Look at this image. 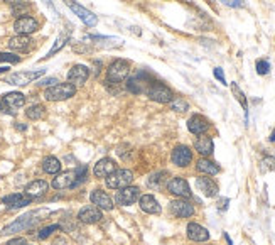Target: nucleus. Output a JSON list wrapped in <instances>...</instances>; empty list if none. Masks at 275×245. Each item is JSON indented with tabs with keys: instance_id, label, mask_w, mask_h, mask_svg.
Wrapping results in <instances>:
<instances>
[{
	"instance_id": "obj_54",
	"label": "nucleus",
	"mask_w": 275,
	"mask_h": 245,
	"mask_svg": "<svg viewBox=\"0 0 275 245\" xmlns=\"http://www.w3.org/2000/svg\"><path fill=\"white\" fill-rule=\"evenodd\" d=\"M27 245H29V243H27Z\"/></svg>"
},
{
	"instance_id": "obj_20",
	"label": "nucleus",
	"mask_w": 275,
	"mask_h": 245,
	"mask_svg": "<svg viewBox=\"0 0 275 245\" xmlns=\"http://www.w3.org/2000/svg\"><path fill=\"white\" fill-rule=\"evenodd\" d=\"M90 199H91V203L95 205L96 208L105 210V211L113 210V207H115L113 199L110 198L105 191H102V189H93L91 194H90Z\"/></svg>"
},
{
	"instance_id": "obj_1",
	"label": "nucleus",
	"mask_w": 275,
	"mask_h": 245,
	"mask_svg": "<svg viewBox=\"0 0 275 245\" xmlns=\"http://www.w3.org/2000/svg\"><path fill=\"white\" fill-rule=\"evenodd\" d=\"M130 76V63L125 59H115L110 63L107 68V76H105V86L112 93L120 92V85L125 83V80Z\"/></svg>"
},
{
	"instance_id": "obj_51",
	"label": "nucleus",
	"mask_w": 275,
	"mask_h": 245,
	"mask_svg": "<svg viewBox=\"0 0 275 245\" xmlns=\"http://www.w3.org/2000/svg\"><path fill=\"white\" fill-rule=\"evenodd\" d=\"M5 71H9L7 66H4V68H0V73H5Z\"/></svg>"
},
{
	"instance_id": "obj_2",
	"label": "nucleus",
	"mask_w": 275,
	"mask_h": 245,
	"mask_svg": "<svg viewBox=\"0 0 275 245\" xmlns=\"http://www.w3.org/2000/svg\"><path fill=\"white\" fill-rule=\"evenodd\" d=\"M44 215H47L46 210H34L29 211V213L19 216L17 220L9 224L7 227L2 228L0 235H14V233H20V232H27L31 228H34L36 225H39L44 220Z\"/></svg>"
},
{
	"instance_id": "obj_31",
	"label": "nucleus",
	"mask_w": 275,
	"mask_h": 245,
	"mask_svg": "<svg viewBox=\"0 0 275 245\" xmlns=\"http://www.w3.org/2000/svg\"><path fill=\"white\" fill-rule=\"evenodd\" d=\"M68 41H69V32H64V34H61V36H59V37L56 39V42L53 44V48L49 49V53L46 54V56L42 58V61H44V59H49V58H53L54 54L61 51V49L66 46V42H68Z\"/></svg>"
},
{
	"instance_id": "obj_33",
	"label": "nucleus",
	"mask_w": 275,
	"mask_h": 245,
	"mask_svg": "<svg viewBox=\"0 0 275 245\" xmlns=\"http://www.w3.org/2000/svg\"><path fill=\"white\" fill-rule=\"evenodd\" d=\"M31 10V4L27 2V0H24V2H19V4H14L10 5V12H12L14 17H24V15L29 14Z\"/></svg>"
},
{
	"instance_id": "obj_6",
	"label": "nucleus",
	"mask_w": 275,
	"mask_h": 245,
	"mask_svg": "<svg viewBox=\"0 0 275 245\" xmlns=\"http://www.w3.org/2000/svg\"><path fill=\"white\" fill-rule=\"evenodd\" d=\"M0 100H2V110H0V112H4L7 115H12V117L17 115V110L26 105V97L20 92L5 93Z\"/></svg>"
},
{
	"instance_id": "obj_5",
	"label": "nucleus",
	"mask_w": 275,
	"mask_h": 245,
	"mask_svg": "<svg viewBox=\"0 0 275 245\" xmlns=\"http://www.w3.org/2000/svg\"><path fill=\"white\" fill-rule=\"evenodd\" d=\"M132 181H134V171L130 169H117L108 177H105V185L110 189H117V191L130 186Z\"/></svg>"
},
{
	"instance_id": "obj_7",
	"label": "nucleus",
	"mask_w": 275,
	"mask_h": 245,
	"mask_svg": "<svg viewBox=\"0 0 275 245\" xmlns=\"http://www.w3.org/2000/svg\"><path fill=\"white\" fill-rule=\"evenodd\" d=\"M46 70H37V71H19V73H12L5 78V83L9 85H14V86H26L29 83L36 81L37 78H41Z\"/></svg>"
},
{
	"instance_id": "obj_25",
	"label": "nucleus",
	"mask_w": 275,
	"mask_h": 245,
	"mask_svg": "<svg viewBox=\"0 0 275 245\" xmlns=\"http://www.w3.org/2000/svg\"><path fill=\"white\" fill-rule=\"evenodd\" d=\"M47 188H49V183H47V181H44V180H34V181H31L29 185L26 186L24 193L27 194V196H31L32 199H34V198L42 196V194H46Z\"/></svg>"
},
{
	"instance_id": "obj_9",
	"label": "nucleus",
	"mask_w": 275,
	"mask_h": 245,
	"mask_svg": "<svg viewBox=\"0 0 275 245\" xmlns=\"http://www.w3.org/2000/svg\"><path fill=\"white\" fill-rule=\"evenodd\" d=\"M166 188H167V191L170 194H174V196H178V198H191L192 196L189 183L186 181L184 177H181V176L170 177V180L167 181Z\"/></svg>"
},
{
	"instance_id": "obj_48",
	"label": "nucleus",
	"mask_w": 275,
	"mask_h": 245,
	"mask_svg": "<svg viewBox=\"0 0 275 245\" xmlns=\"http://www.w3.org/2000/svg\"><path fill=\"white\" fill-rule=\"evenodd\" d=\"M2 2L9 4V5H14V4H19V2H24V0H2Z\"/></svg>"
},
{
	"instance_id": "obj_28",
	"label": "nucleus",
	"mask_w": 275,
	"mask_h": 245,
	"mask_svg": "<svg viewBox=\"0 0 275 245\" xmlns=\"http://www.w3.org/2000/svg\"><path fill=\"white\" fill-rule=\"evenodd\" d=\"M41 166H42V171L46 172V174L56 176L61 172V161H59L58 158H54V155H47V158H44Z\"/></svg>"
},
{
	"instance_id": "obj_40",
	"label": "nucleus",
	"mask_w": 275,
	"mask_h": 245,
	"mask_svg": "<svg viewBox=\"0 0 275 245\" xmlns=\"http://www.w3.org/2000/svg\"><path fill=\"white\" fill-rule=\"evenodd\" d=\"M262 164H263V169H267V171H275V158H265L262 161Z\"/></svg>"
},
{
	"instance_id": "obj_30",
	"label": "nucleus",
	"mask_w": 275,
	"mask_h": 245,
	"mask_svg": "<svg viewBox=\"0 0 275 245\" xmlns=\"http://www.w3.org/2000/svg\"><path fill=\"white\" fill-rule=\"evenodd\" d=\"M44 115H46V107L41 103L31 105V107H27V110H26V117L32 122H37V120L44 119Z\"/></svg>"
},
{
	"instance_id": "obj_14",
	"label": "nucleus",
	"mask_w": 275,
	"mask_h": 245,
	"mask_svg": "<svg viewBox=\"0 0 275 245\" xmlns=\"http://www.w3.org/2000/svg\"><path fill=\"white\" fill-rule=\"evenodd\" d=\"M103 218V213L100 208H96L95 205H86L78 211V221L85 225H93L98 224Z\"/></svg>"
},
{
	"instance_id": "obj_19",
	"label": "nucleus",
	"mask_w": 275,
	"mask_h": 245,
	"mask_svg": "<svg viewBox=\"0 0 275 245\" xmlns=\"http://www.w3.org/2000/svg\"><path fill=\"white\" fill-rule=\"evenodd\" d=\"M115 171H117V164H115V161L110 159V158H103L95 164V168H93V174H95V177H98V180H105V177H108Z\"/></svg>"
},
{
	"instance_id": "obj_43",
	"label": "nucleus",
	"mask_w": 275,
	"mask_h": 245,
	"mask_svg": "<svg viewBox=\"0 0 275 245\" xmlns=\"http://www.w3.org/2000/svg\"><path fill=\"white\" fill-rule=\"evenodd\" d=\"M213 75H214V78L221 83V85H228L227 83V78H224V73H223V70L221 68H214V71H213Z\"/></svg>"
},
{
	"instance_id": "obj_53",
	"label": "nucleus",
	"mask_w": 275,
	"mask_h": 245,
	"mask_svg": "<svg viewBox=\"0 0 275 245\" xmlns=\"http://www.w3.org/2000/svg\"><path fill=\"white\" fill-rule=\"evenodd\" d=\"M0 2H2V0H0Z\"/></svg>"
},
{
	"instance_id": "obj_35",
	"label": "nucleus",
	"mask_w": 275,
	"mask_h": 245,
	"mask_svg": "<svg viewBox=\"0 0 275 245\" xmlns=\"http://www.w3.org/2000/svg\"><path fill=\"white\" fill-rule=\"evenodd\" d=\"M169 105H170V108H172L174 112H179V114L188 112V110H189V103L186 102L183 97H174L172 102H170Z\"/></svg>"
},
{
	"instance_id": "obj_10",
	"label": "nucleus",
	"mask_w": 275,
	"mask_h": 245,
	"mask_svg": "<svg viewBox=\"0 0 275 245\" xmlns=\"http://www.w3.org/2000/svg\"><path fill=\"white\" fill-rule=\"evenodd\" d=\"M64 4L71 9V12L76 14L81 20H83V24H85V26H88V27H95V26L98 24V17H96V15L93 14L91 10L85 9L83 5L76 4L74 0H64Z\"/></svg>"
},
{
	"instance_id": "obj_4",
	"label": "nucleus",
	"mask_w": 275,
	"mask_h": 245,
	"mask_svg": "<svg viewBox=\"0 0 275 245\" xmlns=\"http://www.w3.org/2000/svg\"><path fill=\"white\" fill-rule=\"evenodd\" d=\"M145 93L152 102H157V103H170L174 98L172 90L161 81H152L151 85L147 86Z\"/></svg>"
},
{
	"instance_id": "obj_24",
	"label": "nucleus",
	"mask_w": 275,
	"mask_h": 245,
	"mask_svg": "<svg viewBox=\"0 0 275 245\" xmlns=\"http://www.w3.org/2000/svg\"><path fill=\"white\" fill-rule=\"evenodd\" d=\"M7 48L12 49V51H17V53H27V51H31V48H32V39L29 36L17 34V36L9 39Z\"/></svg>"
},
{
	"instance_id": "obj_15",
	"label": "nucleus",
	"mask_w": 275,
	"mask_h": 245,
	"mask_svg": "<svg viewBox=\"0 0 275 245\" xmlns=\"http://www.w3.org/2000/svg\"><path fill=\"white\" fill-rule=\"evenodd\" d=\"M210 127H211L210 120L199 114L191 115V119L188 120V130L191 133H194V136H205L210 130Z\"/></svg>"
},
{
	"instance_id": "obj_52",
	"label": "nucleus",
	"mask_w": 275,
	"mask_h": 245,
	"mask_svg": "<svg viewBox=\"0 0 275 245\" xmlns=\"http://www.w3.org/2000/svg\"><path fill=\"white\" fill-rule=\"evenodd\" d=\"M0 110H2V100H0Z\"/></svg>"
},
{
	"instance_id": "obj_36",
	"label": "nucleus",
	"mask_w": 275,
	"mask_h": 245,
	"mask_svg": "<svg viewBox=\"0 0 275 245\" xmlns=\"http://www.w3.org/2000/svg\"><path fill=\"white\" fill-rule=\"evenodd\" d=\"M59 230H61V225L59 224H53L49 227H44L39 230V233H37V238H39V240H46V238L51 237L54 232H59Z\"/></svg>"
},
{
	"instance_id": "obj_46",
	"label": "nucleus",
	"mask_w": 275,
	"mask_h": 245,
	"mask_svg": "<svg viewBox=\"0 0 275 245\" xmlns=\"http://www.w3.org/2000/svg\"><path fill=\"white\" fill-rule=\"evenodd\" d=\"M68 242H66V238H63V237H58L56 240H54V245H66Z\"/></svg>"
},
{
	"instance_id": "obj_8",
	"label": "nucleus",
	"mask_w": 275,
	"mask_h": 245,
	"mask_svg": "<svg viewBox=\"0 0 275 245\" xmlns=\"http://www.w3.org/2000/svg\"><path fill=\"white\" fill-rule=\"evenodd\" d=\"M39 27H41L39 20L36 17H32V15H24V17L15 19V22H14V31L20 36L34 34V32L39 31Z\"/></svg>"
},
{
	"instance_id": "obj_47",
	"label": "nucleus",
	"mask_w": 275,
	"mask_h": 245,
	"mask_svg": "<svg viewBox=\"0 0 275 245\" xmlns=\"http://www.w3.org/2000/svg\"><path fill=\"white\" fill-rule=\"evenodd\" d=\"M15 129L20 130V132H24V130H27V125H24V124H20V122H17V124H15Z\"/></svg>"
},
{
	"instance_id": "obj_39",
	"label": "nucleus",
	"mask_w": 275,
	"mask_h": 245,
	"mask_svg": "<svg viewBox=\"0 0 275 245\" xmlns=\"http://www.w3.org/2000/svg\"><path fill=\"white\" fill-rule=\"evenodd\" d=\"M0 61H7V63H20V58L10 53H0Z\"/></svg>"
},
{
	"instance_id": "obj_13",
	"label": "nucleus",
	"mask_w": 275,
	"mask_h": 245,
	"mask_svg": "<svg viewBox=\"0 0 275 245\" xmlns=\"http://www.w3.org/2000/svg\"><path fill=\"white\" fill-rule=\"evenodd\" d=\"M170 161L178 168H188L192 163V151L188 146H176L172 154H170Z\"/></svg>"
},
{
	"instance_id": "obj_38",
	"label": "nucleus",
	"mask_w": 275,
	"mask_h": 245,
	"mask_svg": "<svg viewBox=\"0 0 275 245\" xmlns=\"http://www.w3.org/2000/svg\"><path fill=\"white\" fill-rule=\"evenodd\" d=\"M74 171H76V185H74V186H78V185H81V183L86 181L88 168H86L85 164H81V166H78V168H76Z\"/></svg>"
},
{
	"instance_id": "obj_32",
	"label": "nucleus",
	"mask_w": 275,
	"mask_h": 245,
	"mask_svg": "<svg viewBox=\"0 0 275 245\" xmlns=\"http://www.w3.org/2000/svg\"><path fill=\"white\" fill-rule=\"evenodd\" d=\"M232 92L235 95V98H236V102H238L241 105V108H243V112L245 115H248V102H246V97H245V93L240 90V86H238V83H232Z\"/></svg>"
},
{
	"instance_id": "obj_42",
	"label": "nucleus",
	"mask_w": 275,
	"mask_h": 245,
	"mask_svg": "<svg viewBox=\"0 0 275 245\" xmlns=\"http://www.w3.org/2000/svg\"><path fill=\"white\" fill-rule=\"evenodd\" d=\"M58 78H46V80H41L39 83H37V86H44V88H49L53 85H58Z\"/></svg>"
},
{
	"instance_id": "obj_16",
	"label": "nucleus",
	"mask_w": 275,
	"mask_h": 245,
	"mask_svg": "<svg viewBox=\"0 0 275 245\" xmlns=\"http://www.w3.org/2000/svg\"><path fill=\"white\" fill-rule=\"evenodd\" d=\"M76 185V171L74 169H69V171H63L56 174V177L53 180L51 186L54 189H68V188H74Z\"/></svg>"
},
{
	"instance_id": "obj_3",
	"label": "nucleus",
	"mask_w": 275,
	"mask_h": 245,
	"mask_svg": "<svg viewBox=\"0 0 275 245\" xmlns=\"http://www.w3.org/2000/svg\"><path fill=\"white\" fill-rule=\"evenodd\" d=\"M76 92H78V86L66 81V83H58V85L46 88L42 97L44 100H47V102H64V100H69L71 97H74Z\"/></svg>"
},
{
	"instance_id": "obj_11",
	"label": "nucleus",
	"mask_w": 275,
	"mask_h": 245,
	"mask_svg": "<svg viewBox=\"0 0 275 245\" xmlns=\"http://www.w3.org/2000/svg\"><path fill=\"white\" fill-rule=\"evenodd\" d=\"M169 211L176 218H189L194 215V207L189 202H186L184 198H178L169 203Z\"/></svg>"
},
{
	"instance_id": "obj_22",
	"label": "nucleus",
	"mask_w": 275,
	"mask_h": 245,
	"mask_svg": "<svg viewBox=\"0 0 275 245\" xmlns=\"http://www.w3.org/2000/svg\"><path fill=\"white\" fill-rule=\"evenodd\" d=\"M186 233H188V238L192 242H208L210 240V232H208L203 225L194 224V221L188 224Z\"/></svg>"
},
{
	"instance_id": "obj_50",
	"label": "nucleus",
	"mask_w": 275,
	"mask_h": 245,
	"mask_svg": "<svg viewBox=\"0 0 275 245\" xmlns=\"http://www.w3.org/2000/svg\"><path fill=\"white\" fill-rule=\"evenodd\" d=\"M268 139H270V142H275V130L270 133V137H268Z\"/></svg>"
},
{
	"instance_id": "obj_21",
	"label": "nucleus",
	"mask_w": 275,
	"mask_h": 245,
	"mask_svg": "<svg viewBox=\"0 0 275 245\" xmlns=\"http://www.w3.org/2000/svg\"><path fill=\"white\" fill-rule=\"evenodd\" d=\"M139 207L144 213H148V215H161L162 211L161 205H159L156 196H152V194H140Z\"/></svg>"
},
{
	"instance_id": "obj_18",
	"label": "nucleus",
	"mask_w": 275,
	"mask_h": 245,
	"mask_svg": "<svg viewBox=\"0 0 275 245\" xmlns=\"http://www.w3.org/2000/svg\"><path fill=\"white\" fill-rule=\"evenodd\" d=\"M2 203L7 207L9 210H17V208H24L27 205L32 203V198L27 196L26 193H12L7 194V196L2 198Z\"/></svg>"
},
{
	"instance_id": "obj_26",
	"label": "nucleus",
	"mask_w": 275,
	"mask_h": 245,
	"mask_svg": "<svg viewBox=\"0 0 275 245\" xmlns=\"http://www.w3.org/2000/svg\"><path fill=\"white\" fill-rule=\"evenodd\" d=\"M194 149L197 151V154H201L203 158H208V155H211L213 151H214V142L211 137L208 136H201L196 139L194 142Z\"/></svg>"
},
{
	"instance_id": "obj_37",
	"label": "nucleus",
	"mask_w": 275,
	"mask_h": 245,
	"mask_svg": "<svg viewBox=\"0 0 275 245\" xmlns=\"http://www.w3.org/2000/svg\"><path fill=\"white\" fill-rule=\"evenodd\" d=\"M255 70L260 76H265L270 73V63H268L267 59H258L255 63Z\"/></svg>"
},
{
	"instance_id": "obj_29",
	"label": "nucleus",
	"mask_w": 275,
	"mask_h": 245,
	"mask_svg": "<svg viewBox=\"0 0 275 245\" xmlns=\"http://www.w3.org/2000/svg\"><path fill=\"white\" fill-rule=\"evenodd\" d=\"M125 83H127V90L130 92V93H134V95H140V93H144V90H145V85H148L147 81H144L142 78H139V76H132V78H127L125 80Z\"/></svg>"
},
{
	"instance_id": "obj_45",
	"label": "nucleus",
	"mask_w": 275,
	"mask_h": 245,
	"mask_svg": "<svg viewBox=\"0 0 275 245\" xmlns=\"http://www.w3.org/2000/svg\"><path fill=\"white\" fill-rule=\"evenodd\" d=\"M228 203H230V199L228 198H221V199H219V205H218V208L219 210H227L228 208Z\"/></svg>"
},
{
	"instance_id": "obj_23",
	"label": "nucleus",
	"mask_w": 275,
	"mask_h": 245,
	"mask_svg": "<svg viewBox=\"0 0 275 245\" xmlns=\"http://www.w3.org/2000/svg\"><path fill=\"white\" fill-rule=\"evenodd\" d=\"M196 186L206 198L218 196V185L211 180V177H206V176L196 177Z\"/></svg>"
},
{
	"instance_id": "obj_34",
	"label": "nucleus",
	"mask_w": 275,
	"mask_h": 245,
	"mask_svg": "<svg viewBox=\"0 0 275 245\" xmlns=\"http://www.w3.org/2000/svg\"><path fill=\"white\" fill-rule=\"evenodd\" d=\"M166 176H167L166 171H157V172H154V174L148 176L147 185L151 186V188H154V189L162 188V183L166 181Z\"/></svg>"
},
{
	"instance_id": "obj_12",
	"label": "nucleus",
	"mask_w": 275,
	"mask_h": 245,
	"mask_svg": "<svg viewBox=\"0 0 275 245\" xmlns=\"http://www.w3.org/2000/svg\"><path fill=\"white\" fill-rule=\"evenodd\" d=\"M140 198V188L137 186H127L123 189H118L117 196H115V202L120 207H130V205H134L135 202H139Z\"/></svg>"
},
{
	"instance_id": "obj_49",
	"label": "nucleus",
	"mask_w": 275,
	"mask_h": 245,
	"mask_svg": "<svg viewBox=\"0 0 275 245\" xmlns=\"http://www.w3.org/2000/svg\"><path fill=\"white\" fill-rule=\"evenodd\" d=\"M224 238H227V242H228V245H233V242H232V238H230V235H228V233H224Z\"/></svg>"
},
{
	"instance_id": "obj_41",
	"label": "nucleus",
	"mask_w": 275,
	"mask_h": 245,
	"mask_svg": "<svg viewBox=\"0 0 275 245\" xmlns=\"http://www.w3.org/2000/svg\"><path fill=\"white\" fill-rule=\"evenodd\" d=\"M221 2L227 5V7H232V9H240L243 7V2L245 0H221Z\"/></svg>"
},
{
	"instance_id": "obj_17",
	"label": "nucleus",
	"mask_w": 275,
	"mask_h": 245,
	"mask_svg": "<svg viewBox=\"0 0 275 245\" xmlns=\"http://www.w3.org/2000/svg\"><path fill=\"white\" fill-rule=\"evenodd\" d=\"M88 78H90V68L85 64H74L73 68L68 71V81L73 83L74 86L85 85Z\"/></svg>"
},
{
	"instance_id": "obj_27",
	"label": "nucleus",
	"mask_w": 275,
	"mask_h": 245,
	"mask_svg": "<svg viewBox=\"0 0 275 245\" xmlns=\"http://www.w3.org/2000/svg\"><path fill=\"white\" fill-rule=\"evenodd\" d=\"M196 169L203 172V174H208V176H216L219 171V166L216 163H213L211 159H208V158H201L199 161L196 163Z\"/></svg>"
},
{
	"instance_id": "obj_44",
	"label": "nucleus",
	"mask_w": 275,
	"mask_h": 245,
	"mask_svg": "<svg viewBox=\"0 0 275 245\" xmlns=\"http://www.w3.org/2000/svg\"><path fill=\"white\" fill-rule=\"evenodd\" d=\"M5 245H27V242H26V238H22V237H15V238H12V240H9Z\"/></svg>"
}]
</instances>
